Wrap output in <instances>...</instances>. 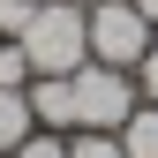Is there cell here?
Listing matches in <instances>:
<instances>
[{
  "mask_svg": "<svg viewBox=\"0 0 158 158\" xmlns=\"http://www.w3.org/2000/svg\"><path fill=\"white\" fill-rule=\"evenodd\" d=\"M15 45L30 53V75H75L90 60V8L83 0H38L30 30Z\"/></svg>",
  "mask_w": 158,
  "mask_h": 158,
  "instance_id": "6da1fadb",
  "label": "cell"
},
{
  "mask_svg": "<svg viewBox=\"0 0 158 158\" xmlns=\"http://www.w3.org/2000/svg\"><path fill=\"white\" fill-rule=\"evenodd\" d=\"M135 106H143V90H135L128 68H106V60H83V68H75V128L121 135Z\"/></svg>",
  "mask_w": 158,
  "mask_h": 158,
  "instance_id": "7a4b0ae2",
  "label": "cell"
},
{
  "mask_svg": "<svg viewBox=\"0 0 158 158\" xmlns=\"http://www.w3.org/2000/svg\"><path fill=\"white\" fill-rule=\"evenodd\" d=\"M151 38H158V23H143L128 0H90V60L135 75V60L151 53Z\"/></svg>",
  "mask_w": 158,
  "mask_h": 158,
  "instance_id": "3957f363",
  "label": "cell"
},
{
  "mask_svg": "<svg viewBox=\"0 0 158 158\" xmlns=\"http://www.w3.org/2000/svg\"><path fill=\"white\" fill-rule=\"evenodd\" d=\"M30 113L38 128H75V75H30Z\"/></svg>",
  "mask_w": 158,
  "mask_h": 158,
  "instance_id": "277c9868",
  "label": "cell"
},
{
  "mask_svg": "<svg viewBox=\"0 0 158 158\" xmlns=\"http://www.w3.org/2000/svg\"><path fill=\"white\" fill-rule=\"evenodd\" d=\"M30 128H38V113H30V90H0V158L23 143Z\"/></svg>",
  "mask_w": 158,
  "mask_h": 158,
  "instance_id": "5b68a950",
  "label": "cell"
},
{
  "mask_svg": "<svg viewBox=\"0 0 158 158\" xmlns=\"http://www.w3.org/2000/svg\"><path fill=\"white\" fill-rule=\"evenodd\" d=\"M121 151H128V158H158V106H135V113H128Z\"/></svg>",
  "mask_w": 158,
  "mask_h": 158,
  "instance_id": "8992f818",
  "label": "cell"
},
{
  "mask_svg": "<svg viewBox=\"0 0 158 158\" xmlns=\"http://www.w3.org/2000/svg\"><path fill=\"white\" fill-rule=\"evenodd\" d=\"M68 158H128V151H121V135H106V128H75Z\"/></svg>",
  "mask_w": 158,
  "mask_h": 158,
  "instance_id": "52a82bcc",
  "label": "cell"
},
{
  "mask_svg": "<svg viewBox=\"0 0 158 158\" xmlns=\"http://www.w3.org/2000/svg\"><path fill=\"white\" fill-rule=\"evenodd\" d=\"M0 90H30V53L15 38H0Z\"/></svg>",
  "mask_w": 158,
  "mask_h": 158,
  "instance_id": "ba28073f",
  "label": "cell"
},
{
  "mask_svg": "<svg viewBox=\"0 0 158 158\" xmlns=\"http://www.w3.org/2000/svg\"><path fill=\"white\" fill-rule=\"evenodd\" d=\"M8 158H68V135H60V128H30Z\"/></svg>",
  "mask_w": 158,
  "mask_h": 158,
  "instance_id": "9c48e42d",
  "label": "cell"
},
{
  "mask_svg": "<svg viewBox=\"0 0 158 158\" xmlns=\"http://www.w3.org/2000/svg\"><path fill=\"white\" fill-rule=\"evenodd\" d=\"M30 15H38V0H0V38H23Z\"/></svg>",
  "mask_w": 158,
  "mask_h": 158,
  "instance_id": "30bf717a",
  "label": "cell"
},
{
  "mask_svg": "<svg viewBox=\"0 0 158 158\" xmlns=\"http://www.w3.org/2000/svg\"><path fill=\"white\" fill-rule=\"evenodd\" d=\"M135 90H143V106H158V38H151L143 60H135Z\"/></svg>",
  "mask_w": 158,
  "mask_h": 158,
  "instance_id": "8fae6325",
  "label": "cell"
},
{
  "mask_svg": "<svg viewBox=\"0 0 158 158\" xmlns=\"http://www.w3.org/2000/svg\"><path fill=\"white\" fill-rule=\"evenodd\" d=\"M128 8H135V15H143V23H158V0H128Z\"/></svg>",
  "mask_w": 158,
  "mask_h": 158,
  "instance_id": "7c38bea8",
  "label": "cell"
},
{
  "mask_svg": "<svg viewBox=\"0 0 158 158\" xmlns=\"http://www.w3.org/2000/svg\"><path fill=\"white\" fill-rule=\"evenodd\" d=\"M83 8H90V0H83Z\"/></svg>",
  "mask_w": 158,
  "mask_h": 158,
  "instance_id": "4fadbf2b",
  "label": "cell"
}]
</instances>
